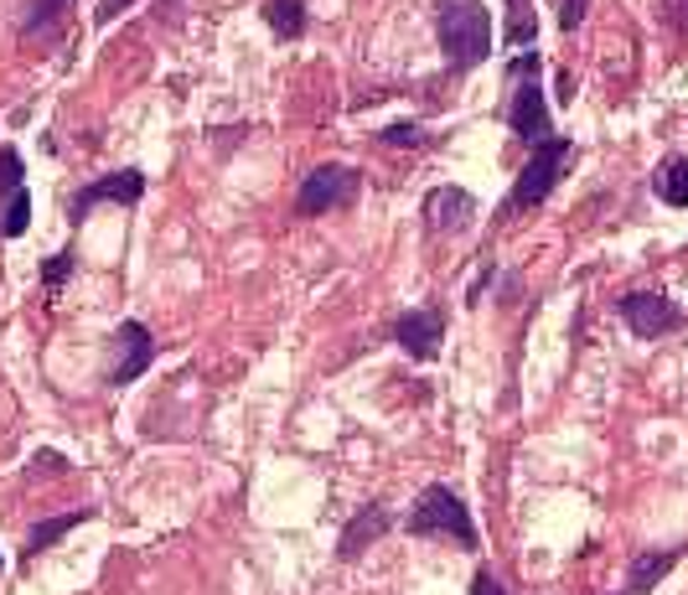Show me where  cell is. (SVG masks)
I'll return each instance as SVG.
<instances>
[{"label":"cell","mask_w":688,"mask_h":595,"mask_svg":"<svg viewBox=\"0 0 688 595\" xmlns=\"http://www.w3.org/2000/svg\"><path fill=\"white\" fill-rule=\"evenodd\" d=\"M389 528H393L389 508H363V513H357L353 523L342 528V538H336V559H347V564H353V559L363 555V549H368L373 538L389 534Z\"/></svg>","instance_id":"11"},{"label":"cell","mask_w":688,"mask_h":595,"mask_svg":"<svg viewBox=\"0 0 688 595\" xmlns=\"http://www.w3.org/2000/svg\"><path fill=\"white\" fill-rule=\"evenodd\" d=\"M0 570H5V559H0Z\"/></svg>","instance_id":"26"},{"label":"cell","mask_w":688,"mask_h":595,"mask_svg":"<svg viewBox=\"0 0 688 595\" xmlns=\"http://www.w3.org/2000/svg\"><path fill=\"white\" fill-rule=\"evenodd\" d=\"M559 5V32H574L590 16V0H554Z\"/></svg>","instance_id":"22"},{"label":"cell","mask_w":688,"mask_h":595,"mask_svg":"<svg viewBox=\"0 0 688 595\" xmlns=\"http://www.w3.org/2000/svg\"><path fill=\"white\" fill-rule=\"evenodd\" d=\"M68 5H73V0H32V11H26V21H21V37L26 41H52L58 21L68 16Z\"/></svg>","instance_id":"14"},{"label":"cell","mask_w":688,"mask_h":595,"mask_svg":"<svg viewBox=\"0 0 688 595\" xmlns=\"http://www.w3.org/2000/svg\"><path fill=\"white\" fill-rule=\"evenodd\" d=\"M124 5H135V0H98V11H94V21L98 26H104V21H115L119 11H124Z\"/></svg>","instance_id":"25"},{"label":"cell","mask_w":688,"mask_h":595,"mask_svg":"<svg viewBox=\"0 0 688 595\" xmlns=\"http://www.w3.org/2000/svg\"><path fill=\"white\" fill-rule=\"evenodd\" d=\"M88 517H94V508H73V513L41 517L37 528H32V534H26V549H21V555H26V559L47 555V549H52V544H58L62 534H73V528H79V523H88Z\"/></svg>","instance_id":"12"},{"label":"cell","mask_w":688,"mask_h":595,"mask_svg":"<svg viewBox=\"0 0 688 595\" xmlns=\"http://www.w3.org/2000/svg\"><path fill=\"white\" fill-rule=\"evenodd\" d=\"M472 218H476V198L461 192V187H435L430 198H425V223H430V234H461Z\"/></svg>","instance_id":"10"},{"label":"cell","mask_w":688,"mask_h":595,"mask_svg":"<svg viewBox=\"0 0 688 595\" xmlns=\"http://www.w3.org/2000/svg\"><path fill=\"white\" fill-rule=\"evenodd\" d=\"M26 223H32V192L21 187L16 198H5V213H0V234H5V238H21V234H26Z\"/></svg>","instance_id":"18"},{"label":"cell","mask_w":688,"mask_h":595,"mask_svg":"<svg viewBox=\"0 0 688 595\" xmlns=\"http://www.w3.org/2000/svg\"><path fill=\"white\" fill-rule=\"evenodd\" d=\"M140 198H145V177H140L135 166H124V171H109V177L88 181L83 192H73V198H68V223H83L98 202H119V207H130V202H140Z\"/></svg>","instance_id":"7"},{"label":"cell","mask_w":688,"mask_h":595,"mask_svg":"<svg viewBox=\"0 0 688 595\" xmlns=\"http://www.w3.org/2000/svg\"><path fill=\"white\" fill-rule=\"evenodd\" d=\"M151 362H156V337H151V326H145V321H119L109 383H115V389H119V383H135Z\"/></svg>","instance_id":"8"},{"label":"cell","mask_w":688,"mask_h":595,"mask_svg":"<svg viewBox=\"0 0 688 595\" xmlns=\"http://www.w3.org/2000/svg\"><path fill=\"white\" fill-rule=\"evenodd\" d=\"M508 47H533L538 41V16H533V0H508Z\"/></svg>","instance_id":"16"},{"label":"cell","mask_w":688,"mask_h":595,"mask_svg":"<svg viewBox=\"0 0 688 595\" xmlns=\"http://www.w3.org/2000/svg\"><path fill=\"white\" fill-rule=\"evenodd\" d=\"M357 192H363V177L342 160H327L316 166L311 177L300 181V198H295V213L300 218H321V213H336V207H353Z\"/></svg>","instance_id":"5"},{"label":"cell","mask_w":688,"mask_h":595,"mask_svg":"<svg viewBox=\"0 0 688 595\" xmlns=\"http://www.w3.org/2000/svg\"><path fill=\"white\" fill-rule=\"evenodd\" d=\"M570 156H574V140H565V135L544 140V145H538V151L529 156V166L518 171V181H512L508 202H502V218H512V213H529V207H538V202L549 198L554 181L565 177Z\"/></svg>","instance_id":"4"},{"label":"cell","mask_w":688,"mask_h":595,"mask_svg":"<svg viewBox=\"0 0 688 595\" xmlns=\"http://www.w3.org/2000/svg\"><path fill=\"white\" fill-rule=\"evenodd\" d=\"M678 555H684V549H652V555H642L637 564H631V580H627V591H621V595H648L652 585H657V580L678 564Z\"/></svg>","instance_id":"13"},{"label":"cell","mask_w":688,"mask_h":595,"mask_svg":"<svg viewBox=\"0 0 688 595\" xmlns=\"http://www.w3.org/2000/svg\"><path fill=\"white\" fill-rule=\"evenodd\" d=\"M472 595H508V591H502V580L491 575V570H476V580H472Z\"/></svg>","instance_id":"24"},{"label":"cell","mask_w":688,"mask_h":595,"mask_svg":"<svg viewBox=\"0 0 688 595\" xmlns=\"http://www.w3.org/2000/svg\"><path fill=\"white\" fill-rule=\"evenodd\" d=\"M399 347L414 357V362H430L440 353V337H446V311L440 306H419V311H404L399 326H393Z\"/></svg>","instance_id":"9"},{"label":"cell","mask_w":688,"mask_h":595,"mask_svg":"<svg viewBox=\"0 0 688 595\" xmlns=\"http://www.w3.org/2000/svg\"><path fill=\"white\" fill-rule=\"evenodd\" d=\"M435 32L451 73H472L491 58V11L482 0H435Z\"/></svg>","instance_id":"1"},{"label":"cell","mask_w":688,"mask_h":595,"mask_svg":"<svg viewBox=\"0 0 688 595\" xmlns=\"http://www.w3.org/2000/svg\"><path fill=\"white\" fill-rule=\"evenodd\" d=\"M508 124L518 140H529L533 151L554 140L549 124V99H544V83H538V52H523L512 62V94H508Z\"/></svg>","instance_id":"2"},{"label":"cell","mask_w":688,"mask_h":595,"mask_svg":"<svg viewBox=\"0 0 688 595\" xmlns=\"http://www.w3.org/2000/svg\"><path fill=\"white\" fill-rule=\"evenodd\" d=\"M264 21H270L275 37L295 41L306 32V0H270V5H264Z\"/></svg>","instance_id":"15"},{"label":"cell","mask_w":688,"mask_h":595,"mask_svg":"<svg viewBox=\"0 0 688 595\" xmlns=\"http://www.w3.org/2000/svg\"><path fill=\"white\" fill-rule=\"evenodd\" d=\"M410 534H419V538H455L461 549H476V544H482V538H476L472 513H466V502H461L451 487H440V481H430L425 492L414 497Z\"/></svg>","instance_id":"3"},{"label":"cell","mask_w":688,"mask_h":595,"mask_svg":"<svg viewBox=\"0 0 688 595\" xmlns=\"http://www.w3.org/2000/svg\"><path fill=\"white\" fill-rule=\"evenodd\" d=\"M21 177H26V166H21V156L5 145V151H0V198H16Z\"/></svg>","instance_id":"19"},{"label":"cell","mask_w":688,"mask_h":595,"mask_svg":"<svg viewBox=\"0 0 688 595\" xmlns=\"http://www.w3.org/2000/svg\"><path fill=\"white\" fill-rule=\"evenodd\" d=\"M616 311H621V321H627L642 342H657V337H668V332L684 326V311H678L668 296H652V290H631V296H621L616 300Z\"/></svg>","instance_id":"6"},{"label":"cell","mask_w":688,"mask_h":595,"mask_svg":"<svg viewBox=\"0 0 688 595\" xmlns=\"http://www.w3.org/2000/svg\"><path fill=\"white\" fill-rule=\"evenodd\" d=\"M657 198L668 202V207H688V156L663 160V171H657Z\"/></svg>","instance_id":"17"},{"label":"cell","mask_w":688,"mask_h":595,"mask_svg":"<svg viewBox=\"0 0 688 595\" xmlns=\"http://www.w3.org/2000/svg\"><path fill=\"white\" fill-rule=\"evenodd\" d=\"M378 140H383V145H399V151H414V145H425V124L404 119V124H389Z\"/></svg>","instance_id":"20"},{"label":"cell","mask_w":688,"mask_h":595,"mask_svg":"<svg viewBox=\"0 0 688 595\" xmlns=\"http://www.w3.org/2000/svg\"><path fill=\"white\" fill-rule=\"evenodd\" d=\"M68 270H73V254H68V249L47 259V270H41V279H47V290H52V296L62 290V279H68Z\"/></svg>","instance_id":"21"},{"label":"cell","mask_w":688,"mask_h":595,"mask_svg":"<svg viewBox=\"0 0 688 595\" xmlns=\"http://www.w3.org/2000/svg\"><path fill=\"white\" fill-rule=\"evenodd\" d=\"M26 472H32V476H58V472H68V461H62L58 451H41V456H32Z\"/></svg>","instance_id":"23"}]
</instances>
